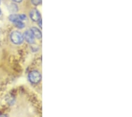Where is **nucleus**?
<instances>
[{
    "label": "nucleus",
    "mask_w": 132,
    "mask_h": 117,
    "mask_svg": "<svg viewBox=\"0 0 132 117\" xmlns=\"http://www.w3.org/2000/svg\"><path fill=\"white\" fill-rule=\"evenodd\" d=\"M41 75L38 71H33L28 74L29 80L32 84H37L41 80Z\"/></svg>",
    "instance_id": "1"
},
{
    "label": "nucleus",
    "mask_w": 132,
    "mask_h": 117,
    "mask_svg": "<svg viewBox=\"0 0 132 117\" xmlns=\"http://www.w3.org/2000/svg\"><path fill=\"white\" fill-rule=\"evenodd\" d=\"M10 37L12 42L15 44H20L24 41V37L22 34L16 31L12 32Z\"/></svg>",
    "instance_id": "2"
},
{
    "label": "nucleus",
    "mask_w": 132,
    "mask_h": 117,
    "mask_svg": "<svg viewBox=\"0 0 132 117\" xmlns=\"http://www.w3.org/2000/svg\"><path fill=\"white\" fill-rule=\"evenodd\" d=\"M24 39L29 44H33L35 42V37L31 30L26 31L24 34Z\"/></svg>",
    "instance_id": "3"
},
{
    "label": "nucleus",
    "mask_w": 132,
    "mask_h": 117,
    "mask_svg": "<svg viewBox=\"0 0 132 117\" xmlns=\"http://www.w3.org/2000/svg\"><path fill=\"white\" fill-rule=\"evenodd\" d=\"M30 17L32 21L35 22H38L41 20V14L37 10L34 9L30 12Z\"/></svg>",
    "instance_id": "4"
},
{
    "label": "nucleus",
    "mask_w": 132,
    "mask_h": 117,
    "mask_svg": "<svg viewBox=\"0 0 132 117\" xmlns=\"http://www.w3.org/2000/svg\"><path fill=\"white\" fill-rule=\"evenodd\" d=\"M27 18V17L24 14L21 15H16V14H12L9 17L10 20L12 21V23L15 22L16 21L19 20H24Z\"/></svg>",
    "instance_id": "5"
},
{
    "label": "nucleus",
    "mask_w": 132,
    "mask_h": 117,
    "mask_svg": "<svg viewBox=\"0 0 132 117\" xmlns=\"http://www.w3.org/2000/svg\"><path fill=\"white\" fill-rule=\"evenodd\" d=\"M31 30L32 32L33 35L35 37L37 38V39H41L42 37L41 31L38 28H37V27H32V28L31 29Z\"/></svg>",
    "instance_id": "6"
},
{
    "label": "nucleus",
    "mask_w": 132,
    "mask_h": 117,
    "mask_svg": "<svg viewBox=\"0 0 132 117\" xmlns=\"http://www.w3.org/2000/svg\"><path fill=\"white\" fill-rule=\"evenodd\" d=\"M14 23L16 27H18V28H19V29H22V28H24L25 26L24 23L22 22V21L21 20L16 21H15V22H14Z\"/></svg>",
    "instance_id": "7"
},
{
    "label": "nucleus",
    "mask_w": 132,
    "mask_h": 117,
    "mask_svg": "<svg viewBox=\"0 0 132 117\" xmlns=\"http://www.w3.org/2000/svg\"><path fill=\"white\" fill-rule=\"evenodd\" d=\"M31 1L35 5H38L42 3V0H31Z\"/></svg>",
    "instance_id": "8"
},
{
    "label": "nucleus",
    "mask_w": 132,
    "mask_h": 117,
    "mask_svg": "<svg viewBox=\"0 0 132 117\" xmlns=\"http://www.w3.org/2000/svg\"><path fill=\"white\" fill-rule=\"evenodd\" d=\"M12 1L14 2H16V3H21L22 0H12Z\"/></svg>",
    "instance_id": "9"
},
{
    "label": "nucleus",
    "mask_w": 132,
    "mask_h": 117,
    "mask_svg": "<svg viewBox=\"0 0 132 117\" xmlns=\"http://www.w3.org/2000/svg\"><path fill=\"white\" fill-rule=\"evenodd\" d=\"M1 10H0V14H1Z\"/></svg>",
    "instance_id": "10"
},
{
    "label": "nucleus",
    "mask_w": 132,
    "mask_h": 117,
    "mask_svg": "<svg viewBox=\"0 0 132 117\" xmlns=\"http://www.w3.org/2000/svg\"><path fill=\"white\" fill-rule=\"evenodd\" d=\"M0 2H1V1H0Z\"/></svg>",
    "instance_id": "11"
}]
</instances>
